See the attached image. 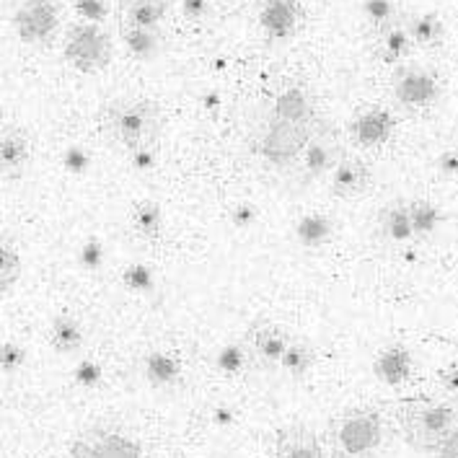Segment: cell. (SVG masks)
<instances>
[{
  "label": "cell",
  "mask_w": 458,
  "mask_h": 458,
  "mask_svg": "<svg viewBox=\"0 0 458 458\" xmlns=\"http://www.w3.org/2000/svg\"><path fill=\"white\" fill-rule=\"evenodd\" d=\"M63 57L78 72L91 75V72L104 71L112 60L109 34L101 29V24L75 21V24L68 26L65 42H63Z\"/></svg>",
  "instance_id": "obj_5"
},
{
  "label": "cell",
  "mask_w": 458,
  "mask_h": 458,
  "mask_svg": "<svg viewBox=\"0 0 458 458\" xmlns=\"http://www.w3.org/2000/svg\"><path fill=\"white\" fill-rule=\"evenodd\" d=\"M182 13L187 21H202L210 16V0H182Z\"/></svg>",
  "instance_id": "obj_40"
},
{
  "label": "cell",
  "mask_w": 458,
  "mask_h": 458,
  "mask_svg": "<svg viewBox=\"0 0 458 458\" xmlns=\"http://www.w3.org/2000/svg\"><path fill=\"white\" fill-rule=\"evenodd\" d=\"M202 101H205V109H208V112H217V109H220V97H217L216 91H213V94H205Z\"/></svg>",
  "instance_id": "obj_45"
},
{
  "label": "cell",
  "mask_w": 458,
  "mask_h": 458,
  "mask_svg": "<svg viewBox=\"0 0 458 458\" xmlns=\"http://www.w3.org/2000/svg\"><path fill=\"white\" fill-rule=\"evenodd\" d=\"M143 376L153 388H174L182 381V362L166 350H153L143 358Z\"/></svg>",
  "instance_id": "obj_22"
},
{
  "label": "cell",
  "mask_w": 458,
  "mask_h": 458,
  "mask_svg": "<svg viewBox=\"0 0 458 458\" xmlns=\"http://www.w3.org/2000/svg\"><path fill=\"white\" fill-rule=\"evenodd\" d=\"M370 182H373V174L368 169V164L344 153L332 171L329 187H332V194L337 199H355V197H362L370 190Z\"/></svg>",
  "instance_id": "obj_15"
},
{
  "label": "cell",
  "mask_w": 458,
  "mask_h": 458,
  "mask_svg": "<svg viewBox=\"0 0 458 458\" xmlns=\"http://www.w3.org/2000/svg\"><path fill=\"white\" fill-rule=\"evenodd\" d=\"M101 132L122 148L124 153L156 145L164 130V109L158 101L145 97H122L112 98L98 112Z\"/></svg>",
  "instance_id": "obj_1"
},
{
  "label": "cell",
  "mask_w": 458,
  "mask_h": 458,
  "mask_svg": "<svg viewBox=\"0 0 458 458\" xmlns=\"http://www.w3.org/2000/svg\"><path fill=\"white\" fill-rule=\"evenodd\" d=\"M414 355L404 344H388L373 360V376L386 386H402L411 378Z\"/></svg>",
  "instance_id": "obj_17"
},
{
  "label": "cell",
  "mask_w": 458,
  "mask_h": 458,
  "mask_svg": "<svg viewBox=\"0 0 458 458\" xmlns=\"http://www.w3.org/2000/svg\"><path fill=\"white\" fill-rule=\"evenodd\" d=\"M47 342L57 355H72V352H78V350L83 347V342H86L83 324H81L72 314L63 311V314H57L52 318Z\"/></svg>",
  "instance_id": "obj_21"
},
{
  "label": "cell",
  "mask_w": 458,
  "mask_h": 458,
  "mask_svg": "<svg viewBox=\"0 0 458 458\" xmlns=\"http://www.w3.org/2000/svg\"><path fill=\"white\" fill-rule=\"evenodd\" d=\"M290 339L293 337L283 327L259 318L246 329L243 342H246V347H249V352H251L257 365H262L265 370H275V368H280V360H283V355L288 350Z\"/></svg>",
  "instance_id": "obj_9"
},
{
  "label": "cell",
  "mask_w": 458,
  "mask_h": 458,
  "mask_svg": "<svg viewBox=\"0 0 458 458\" xmlns=\"http://www.w3.org/2000/svg\"><path fill=\"white\" fill-rule=\"evenodd\" d=\"M332 233H335V223L321 213H309L298 217L295 223V242L303 249H321L332 239Z\"/></svg>",
  "instance_id": "obj_24"
},
{
  "label": "cell",
  "mask_w": 458,
  "mask_h": 458,
  "mask_svg": "<svg viewBox=\"0 0 458 458\" xmlns=\"http://www.w3.org/2000/svg\"><path fill=\"white\" fill-rule=\"evenodd\" d=\"M430 458H458V425L428 448Z\"/></svg>",
  "instance_id": "obj_39"
},
{
  "label": "cell",
  "mask_w": 458,
  "mask_h": 458,
  "mask_svg": "<svg viewBox=\"0 0 458 458\" xmlns=\"http://www.w3.org/2000/svg\"><path fill=\"white\" fill-rule=\"evenodd\" d=\"M19 277H21V251L13 242V236L3 231V236H0V290H3V295L16 288Z\"/></svg>",
  "instance_id": "obj_28"
},
{
  "label": "cell",
  "mask_w": 458,
  "mask_h": 458,
  "mask_svg": "<svg viewBox=\"0 0 458 458\" xmlns=\"http://www.w3.org/2000/svg\"><path fill=\"white\" fill-rule=\"evenodd\" d=\"M251 362H254V358H251L246 342L243 344H223L216 352V358H213V365L228 378L231 376H242Z\"/></svg>",
  "instance_id": "obj_29"
},
{
  "label": "cell",
  "mask_w": 458,
  "mask_h": 458,
  "mask_svg": "<svg viewBox=\"0 0 458 458\" xmlns=\"http://www.w3.org/2000/svg\"><path fill=\"white\" fill-rule=\"evenodd\" d=\"M127 161L138 174H148V171L156 169V164H158V150H156V145H140V148L127 153Z\"/></svg>",
  "instance_id": "obj_38"
},
{
  "label": "cell",
  "mask_w": 458,
  "mask_h": 458,
  "mask_svg": "<svg viewBox=\"0 0 458 458\" xmlns=\"http://www.w3.org/2000/svg\"><path fill=\"white\" fill-rule=\"evenodd\" d=\"M332 458H378L388 443L384 411L376 407H347L327 422Z\"/></svg>",
  "instance_id": "obj_2"
},
{
  "label": "cell",
  "mask_w": 458,
  "mask_h": 458,
  "mask_svg": "<svg viewBox=\"0 0 458 458\" xmlns=\"http://www.w3.org/2000/svg\"><path fill=\"white\" fill-rule=\"evenodd\" d=\"M39 458H57V456H49V454H47V456H39Z\"/></svg>",
  "instance_id": "obj_46"
},
{
  "label": "cell",
  "mask_w": 458,
  "mask_h": 458,
  "mask_svg": "<svg viewBox=\"0 0 458 458\" xmlns=\"http://www.w3.org/2000/svg\"><path fill=\"white\" fill-rule=\"evenodd\" d=\"M72 11L81 21H89V24H104L106 13H109V5L106 0H72Z\"/></svg>",
  "instance_id": "obj_37"
},
{
  "label": "cell",
  "mask_w": 458,
  "mask_h": 458,
  "mask_svg": "<svg viewBox=\"0 0 458 458\" xmlns=\"http://www.w3.org/2000/svg\"><path fill=\"white\" fill-rule=\"evenodd\" d=\"M391 94L402 109L422 112V109H430L440 97V81L428 68H417V65L404 63L394 75Z\"/></svg>",
  "instance_id": "obj_8"
},
{
  "label": "cell",
  "mask_w": 458,
  "mask_h": 458,
  "mask_svg": "<svg viewBox=\"0 0 458 458\" xmlns=\"http://www.w3.org/2000/svg\"><path fill=\"white\" fill-rule=\"evenodd\" d=\"M411 49H414V42H411L404 21H396V24L386 26V29H378V34H376V55H378L381 63L399 68V65L407 63Z\"/></svg>",
  "instance_id": "obj_18"
},
{
  "label": "cell",
  "mask_w": 458,
  "mask_h": 458,
  "mask_svg": "<svg viewBox=\"0 0 458 458\" xmlns=\"http://www.w3.org/2000/svg\"><path fill=\"white\" fill-rule=\"evenodd\" d=\"M104 259H106V249L98 239H89L78 249V265L83 267L86 272H98L104 267Z\"/></svg>",
  "instance_id": "obj_35"
},
{
  "label": "cell",
  "mask_w": 458,
  "mask_h": 458,
  "mask_svg": "<svg viewBox=\"0 0 458 458\" xmlns=\"http://www.w3.org/2000/svg\"><path fill=\"white\" fill-rule=\"evenodd\" d=\"M440 384H443V388H445L448 394H454L458 402V368H445V370H440Z\"/></svg>",
  "instance_id": "obj_44"
},
{
  "label": "cell",
  "mask_w": 458,
  "mask_h": 458,
  "mask_svg": "<svg viewBox=\"0 0 458 458\" xmlns=\"http://www.w3.org/2000/svg\"><path fill=\"white\" fill-rule=\"evenodd\" d=\"M407 31H410L414 47L422 49H435L443 45V37H445V24L437 13H414L407 21Z\"/></svg>",
  "instance_id": "obj_23"
},
{
  "label": "cell",
  "mask_w": 458,
  "mask_h": 458,
  "mask_svg": "<svg viewBox=\"0 0 458 458\" xmlns=\"http://www.w3.org/2000/svg\"><path fill=\"white\" fill-rule=\"evenodd\" d=\"M210 420H213L216 428L228 430V428L236 425V410H233V407H216V410L210 411Z\"/></svg>",
  "instance_id": "obj_43"
},
{
  "label": "cell",
  "mask_w": 458,
  "mask_h": 458,
  "mask_svg": "<svg viewBox=\"0 0 458 458\" xmlns=\"http://www.w3.org/2000/svg\"><path fill=\"white\" fill-rule=\"evenodd\" d=\"M458 425V407L448 402H414L399 410L402 437L414 451L428 454V448L437 443L445 433Z\"/></svg>",
  "instance_id": "obj_4"
},
{
  "label": "cell",
  "mask_w": 458,
  "mask_h": 458,
  "mask_svg": "<svg viewBox=\"0 0 458 458\" xmlns=\"http://www.w3.org/2000/svg\"><path fill=\"white\" fill-rule=\"evenodd\" d=\"M435 166H437V171H440L443 176H448V179L458 176V150H454V148L443 150V153L435 158Z\"/></svg>",
  "instance_id": "obj_41"
},
{
  "label": "cell",
  "mask_w": 458,
  "mask_h": 458,
  "mask_svg": "<svg viewBox=\"0 0 458 458\" xmlns=\"http://www.w3.org/2000/svg\"><path fill=\"white\" fill-rule=\"evenodd\" d=\"M316 362V350L311 344H306L303 339H290L288 350H285V355H283V360H280V370L293 378V381H303L309 373H311V368H314Z\"/></svg>",
  "instance_id": "obj_25"
},
{
  "label": "cell",
  "mask_w": 458,
  "mask_h": 458,
  "mask_svg": "<svg viewBox=\"0 0 458 458\" xmlns=\"http://www.w3.org/2000/svg\"><path fill=\"white\" fill-rule=\"evenodd\" d=\"M11 24L24 45L45 47L60 29V5L57 0H19Z\"/></svg>",
  "instance_id": "obj_6"
},
{
  "label": "cell",
  "mask_w": 458,
  "mask_h": 458,
  "mask_svg": "<svg viewBox=\"0 0 458 458\" xmlns=\"http://www.w3.org/2000/svg\"><path fill=\"white\" fill-rule=\"evenodd\" d=\"M394 132H396V120L384 106L362 109L360 114L350 122V140L365 150L386 145L394 138Z\"/></svg>",
  "instance_id": "obj_11"
},
{
  "label": "cell",
  "mask_w": 458,
  "mask_h": 458,
  "mask_svg": "<svg viewBox=\"0 0 458 458\" xmlns=\"http://www.w3.org/2000/svg\"><path fill=\"white\" fill-rule=\"evenodd\" d=\"M72 381H75V386L91 391V388H97L104 381V368L94 358H83L72 368Z\"/></svg>",
  "instance_id": "obj_33"
},
{
  "label": "cell",
  "mask_w": 458,
  "mask_h": 458,
  "mask_svg": "<svg viewBox=\"0 0 458 458\" xmlns=\"http://www.w3.org/2000/svg\"><path fill=\"white\" fill-rule=\"evenodd\" d=\"M360 11L362 16H365V21L373 26L376 31L399 21V5H396V0H362Z\"/></svg>",
  "instance_id": "obj_30"
},
{
  "label": "cell",
  "mask_w": 458,
  "mask_h": 458,
  "mask_svg": "<svg viewBox=\"0 0 458 458\" xmlns=\"http://www.w3.org/2000/svg\"><path fill=\"white\" fill-rule=\"evenodd\" d=\"M31 158V143L21 127L16 124H3L0 135V171L3 182H16L29 166Z\"/></svg>",
  "instance_id": "obj_13"
},
{
  "label": "cell",
  "mask_w": 458,
  "mask_h": 458,
  "mask_svg": "<svg viewBox=\"0 0 458 458\" xmlns=\"http://www.w3.org/2000/svg\"><path fill=\"white\" fill-rule=\"evenodd\" d=\"M71 458H148L132 435L117 428H89L71 443Z\"/></svg>",
  "instance_id": "obj_7"
},
{
  "label": "cell",
  "mask_w": 458,
  "mask_h": 458,
  "mask_svg": "<svg viewBox=\"0 0 458 458\" xmlns=\"http://www.w3.org/2000/svg\"><path fill=\"white\" fill-rule=\"evenodd\" d=\"M269 458H329L324 443L309 425H288L277 430L269 445Z\"/></svg>",
  "instance_id": "obj_10"
},
{
  "label": "cell",
  "mask_w": 458,
  "mask_h": 458,
  "mask_svg": "<svg viewBox=\"0 0 458 458\" xmlns=\"http://www.w3.org/2000/svg\"><path fill=\"white\" fill-rule=\"evenodd\" d=\"M122 42L135 60H153L161 49L158 29H140V26H122Z\"/></svg>",
  "instance_id": "obj_26"
},
{
  "label": "cell",
  "mask_w": 458,
  "mask_h": 458,
  "mask_svg": "<svg viewBox=\"0 0 458 458\" xmlns=\"http://www.w3.org/2000/svg\"><path fill=\"white\" fill-rule=\"evenodd\" d=\"M26 362V350L19 342H3L0 344V370L5 376H16Z\"/></svg>",
  "instance_id": "obj_34"
},
{
  "label": "cell",
  "mask_w": 458,
  "mask_h": 458,
  "mask_svg": "<svg viewBox=\"0 0 458 458\" xmlns=\"http://www.w3.org/2000/svg\"><path fill=\"white\" fill-rule=\"evenodd\" d=\"M378 228H381V236H384L386 242L391 243L411 242L417 233H414V223H411L410 202H407V199L388 202L386 208L381 210Z\"/></svg>",
  "instance_id": "obj_19"
},
{
  "label": "cell",
  "mask_w": 458,
  "mask_h": 458,
  "mask_svg": "<svg viewBox=\"0 0 458 458\" xmlns=\"http://www.w3.org/2000/svg\"><path fill=\"white\" fill-rule=\"evenodd\" d=\"M342 156H344V153L339 150L337 140H332L327 132L318 130L314 138H311V143L306 145L301 161H298V164H301L303 179H306V182H314V179H321L324 174H332Z\"/></svg>",
  "instance_id": "obj_14"
},
{
  "label": "cell",
  "mask_w": 458,
  "mask_h": 458,
  "mask_svg": "<svg viewBox=\"0 0 458 458\" xmlns=\"http://www.w3.org/2000/svg\"><path fill=\"white\" fill-rule=\"evenodd\" d=\"M166 0H127L124 8V24L140 26V29H158L166 19Z\"/></svg>",
  "instance_id": "obj_27"
},
{
  "label": "cell",
  "mask_w": 458,
  "mask_h": 458,
  "mask_svg": "<svg viewBox=\"0 0 458 458\" xmlns=\"http://www.w3.org/2000/svg\"><path fill=\"white\" fill-rule=\"evenodd\" d=\"M269 114L277 120L301 122V124H316V104L311 94L301 86V83H288L283 86L272 104H269Z\"/></svg>",
  "instance_id": "obj_12"
},
{
  "label": "cell",
  "mask_w": 458,
  "mask_h": 458,
  "mask_svg": "<svg viewBox=\"0 0 458 458\" xmlns=\"http://www.w3.org/2000/svg\"><path fill=\"white\" fill-rule=\"evenodd\" d=\"M63 169L68 174H75V176H83L91 169V153L83 145H68L63 150Z\"/></svg>",
  "instance_id": "obj_36"
},
{
  "label": "cell",
  "mask_w": 458,
  "mask_h": 458,
  "mask_svg": "<svg viewBox=\"0 0 458 458\" xmlns=\"http://www.w3.org/2000/svg\"><path fill=\"white\" fill-rule=\"evenodd\" d=\"M318 132L316 124H301V122L277 120L272 114H267L265 124L259 127L251 150L265 161L267 166L275 169H290L301 161L306 145L311 143Z\"/></svg>",
  "instance_id": "obj_3"
},
{
  "label": "cell",
  "mask_w": 458,
  "mask_h": 458,
  "mask_svg": "<svg viewBox=\"0 0 458 458\" xmlns=\"http://www.w3.org/2000/svg\"><path fill=\"white\" fill-rule=\"evenodd\" d=\"M254 220H257V208H254V205H249V202L233 205V210H231V223H233L236 228H249Z\"/></svg>",
  "instance_id": "obj_42"
},
{
  "label": "cell",
  "mask_w": 458,
  "mask_h": 458,
  "mask_svg": "<svg viewBox=\"0 0 458 458\" xmlns=\"http://www.w3.org/2000/svg\"><path fill=\"white\" fill-rule=\"evenodd\" d=\"M130 228L138 239L158 243L164 236V210L156 199H138L130 208Z\"/></svg>",
  "instance_id": "obj_20"
},
{
  "label": "cell",
  "mask_w": 458,
  "mask_h": 458,
  "mask_svg": "<svg viewBox=\"0 0 458 458\" xmlns=\"http://www.w3.org/2000/svg\"><path fill=\"white\" fill-rule=\"evenodd\" d=\"M122 283H124V288L135 290V293H150V290L156 288L153 269L145 265L124 267V272H122Z\"/></svg>",
  "instance_id": "obj_32"
},
{
  "label": "cell",
  "mask_w": 458,
  "mask_h": 458,
  "mask_svg": "<svg viewBox=\"0 0 458 458\" xmlns=\"http://www.w3.org/2000/svg\"><path fill=\"white\" fill-rule=\"evenodd\" d=\"M301 5L298 0H265L259 8V26L269 39H290L298 31Z\"/></svg>",
  "instance_id": "obj_16"
},
{
  "label": "cell",
  "mask_w": 458,
  "mask_h": 458,
  "mask_svg": "<svg viewBox=\"0 0 458 458\" xmlns=\"http://www.w3.org/2000/svg\"><path fill=\"white\" fill-rule=\"evenodd\" d=\"M411 208V223H414V233L417 236H430L435 228L440 225V210L435 208L433 202H428V199H411L410 202Z\"/></svg>",
  "instance_id": "obj_31"
}]
</instances>
